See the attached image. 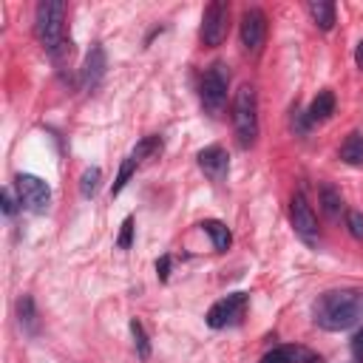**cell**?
Returning a JSON list of instances; mask_svg holds the SVG:
<instances>
[{
    "instance_id": "12",
    "label": "cell",
    "mask_w": 363,
    "mask_h": 363,
    "mask_svg": "<svg viewBox=\"0 0 363 363\" xmlns=\"http://www.w3.org/2000/svg\"><path fill=\"white\" fill-rule=\"evenodd\" d=\"M258 363H318V354L309 352V349H303V346L284 343V346L269 349Z\"/></svg>"
},
{
    "instance_id": "1",
    "label": "cell",
    "mask_w": 363,
    "mask_h": 363,
    "mask_svg": "<svg viewBox=\"0 0 363 363\" xmlns=\"http://www.w3.org/2000/svg\"><path fill=\"white\" fill-rule=\"evenodd\" d=\"M312 318L326 332H343L363 318V292L360 289H329L315 301Z\"/></svg>"
},
{
    "instance_id": "19",
    "label": "cell",
    "mask_w": 363,
    "mask_h": 363,
    "mask_svg": "<svg viewBox=\"0 0 363 363\" xmlns=\"http://www.w3.org/2000/svg\"><path fill=\"white\" fill-rule=\"evenodd\" d=\"M136 164H139V159H136L133 153H130V156L122 162V167H119V173H116V182H113V187H111V196H119V193L125 190V184H128V179L133 176Z\"/></svg>"
},
{
    "instance_id": "13",
    "label": "cell",
    "mask_w": 363,
    "mask_h": 363,
    "mask_svg": "<svg viewBox=\"0 0 363 363\" xmlns=\"http://www.w3.org/2000/svg\"><path fill=\"white\" fill-rule=\"evenodd\" d=\"M332 113H335V94H332L329 88H323V91H318V96L309 102L306 119H309V122H323V119H329Z\"/></svg>"
},
{
    "instance_id": "2",
    "label": "cell",
    "mask_w": 363,
    "mask_h": 363,
    "mask_svg": "<svg viewBox=\"0 0 363 363\" xmlns=\"http://www.w3.org/2000/svg\"><path fill=\"white\" fill-rule=\"evenodd\" d=\"M62 28H65V3L62 0H43L37 6V20H34V31L40 37V43L45 45V51L51 57L60 54V48L65 51L71 43L62 40Z\"/></svg>"
},
{
    "instance_id": "27",
    "label": "cell",
    "mask_w": 363,
    "mask_h": 363,
    "mask_svg": "<svg viewBox=\"0 0 363 363\" xmlns=\"http://www.w3.org/2000/svg\"><path fill=\"white\" fill-rule=\"evenodd\" d=\"M354 62L363 68V40H360V43H357V48H354Z\"/></svg>"
},
{
    "instance_id": "4",
    "label": "cell",
    "mask_w": 363,
    "mask_h": 363,
    "mask_svg": "<svg viewBox=\"0 0 363 363\" xmlns=\"http://www.w3.org/2000/svg\"><path fill=\"white\" fill-rule=\"evenodd\" d=\"M227 85H230V71L224 62H213L204 74H201V82H199V99L204 105V111L210 116H218L224 111V102H227Z\"/></svg>"
},
{
    "instance_id": "25",
    "label": "cell",
    "mask_w": 363,
    "mask_h": 363,
    "mask_svg": "<svg viewBox=\"0 0 363 363\" xmlns=\"http://www.w3.org/2000/svg\"><path fill=\"white\" fill-rule=\"evenodd\" d=\"M352 354H354L357 363H363V329H357L354 337H352Z\"/></svg>"
},
{
    "instance_id": "18",
    "label": "cell",
    "mask_w": 363,
    "mask_h": 363,
    "mask_svg": "<svg viewBox=\"0 0 363 363\" xmlns=\"http://www.w3.org/2000/svg\"><path fill=\"white\" fill-rule=\"evenodd\" d=\"M17 318H20V326H23V329L37 332V312H34L31 295H23V298L17 301Z\"/></svg>"
},
{
    "instance_id": "23",
    "label": "cell",
    "mask_w": 363,
    "mask_h": 363,
    "mask_svg": "<svg viewBox=\"0 0 363 363\" xmlns=\"http://www.w3.org/2000/svg\"><path fill=\"white\" fill-rule=\"evenodd\" d=\"M346 227H349V233H352L354 238H363V213L352 210V213L346 216Z\"/></svg>"
},
{
    "instance_id": "26",
    "label": "cell",
    "mask_w": 363,
    "mask_h": 363,
    "mask_svg": "<svg viewBox=\"0 0 363 363\" xmlns=\"http://www.w3.org/2000/svg\"><path fill=\"white\" fill-rule=\"evenodd\" d=\"M156 275H159L162 281H167V275H170V255H162V258L156 261Z\"/></svg>"
},
{
    "instance_id": "8",
    "label": "cell",
    "mask_w": 363,
    "mask_h": 363,
    "mask_svg": "<svg viewBox=\"0 0 363 363\" xmlns=\"http://www.w3.org/2000/svg\"><path fill=\"white\" fill-rule=\"evenodd\" d=\"M244 306H247V292H233V295L216 301V303L210 306V312H207V326L221 329V326L235 323V320L241 318Z\"/></svg>"
},
{
    "instance_id": "11",
    "label": "cell",
    "mask_w": 363,
    "mask_h": 363,
    "mask_svg": "<svg viewBox=\"0 0 363 363\" xmlns=\"http://www.w3.org/2000/svg\"><path fill=\"white\" fill-rule=\"evenodd\" d=\"M199 167L213 182H221L227 176V170H230V156H227V150L221 145H210V147L199 150Z\"/></svg>"
},
{
    "instance_id": "24",
    "label": "cell",
    "mask_w": 363,
    "mask_h": 363,
    "mask_svg": "<svg viewBox=\"0 0 363 363\" xmlns=\"http://www.w3.org/2000/svg\"><path fill=\"white\" fill-rule=\"evenodd\" d=\"M17 204H20V201L14 199V190H11V187H3V213H6V216H14V213H17Z\"/></svg>"
},
{
    "instance_id": "15",
    "label": "cell",
    "mask_w": 363,
    "mask_h": 363,
    "mask_svg": "<svg viewBox=\"0 0 363 363\" xmlns=\"http://www.w3.org/2000/svg\"><path fill=\"white\" fill-rule=\"evenodd\" d=\"M340 159L346 162V164H363V133L360 130H354V133H349L346 136V142L340 145Z\"/></svg>"
},
{
    "instance_id": "5",
    "label": "cell",
    "mask_w": 363,
    "mask_h": 363,
    "mask_svg": "<svg viewBox=\"0 0 363 363\" xmlns=\"http://www.w3.org/2000/svg\"><path fill=\"white\" fill-rule=\"evenodd\" d=\"M14 190H17L20 204L31 213H45L51 204V187L34 173H20L14 179Z\"/></svg>"
},
{
    "instance_id": "10",
    "label": "cell",
    "mask_w": 363,
    "mask_h": 363,
    "mask_svg": "<svg viewBox=\"0 0 363 363\" xmlns=\"http://www.w3.org/2000/svg\"><path fill=\"white\" fill-rule=\"evenodd\" d=\"M105 48L96 43V45H91V51L85 54V62H82V68H79V85H82V91H94L96 85H99V79L105 77Z\"/></svg>"
},
{
    "instance_id": "9",
    "label": "cell",
    "mask_w": 363,
    "mask_h": 363,
    "mask_svg": "<svg viewBox=\"0 0 363 363\" xmlns=\"http://www.w3.org/2000/svg\"><path fill=\"white\" fill-rule=\"evenodd\" d=\"M264 37H267V17L261 9H247L241 14V45L247 51H261L264 45Z\"/></svg>"
},
{
    "instance_id": "14",
    "label": "cell",
    "mask_w": 363,
    "mask_h": 363,
    "mask_svg": "<svg viewBox=\"0 0 363 363\" xmlns=\"http://www.w3.org/2000/svg\"><path fill=\"white\" fill-rule=\"evenodd\" d=\"M306 11H309V17L315 20V26L320 31H329L335 26V3H329V0H312V3H306Z\"/></svg>"
},
{
    "instance_id": "22",
    "label": "cell",
    "mask_w": 363,
    "mask_h": 363,
    "mask_svg": "<svg viewBox=\"0 0 363 363\" xmlns=\"http://www.w3.org/2000/svg\"><path fill=\"white\" fill-rule=\"evenodd\" d=\"M133 244V218L128 216L125 221H122V230H119V238H116V247L119 250H128Z\"/></svg>"
},
{
    "instance_id": "16",
    "label": "cell",
    "mask_w": 363,
    "mask_h": 363,
    "mask_svg": "<svg viewBox=\"0 0 363 363\" xmlns=\"http://www.w3.org/2000/svg\"><path fill=\"white\" fill-rule=\"evenodd\" d=\"M201 230L210 235V241H213V247H216V250H227V247H230V241H233V235H230L227 224H221V221H216V218L201 221Z\"/></svg>"
},
{
    "instance_id": "6",
    "label": "cell",
    "mask_w": 363,
    "mask_h": 363,
    "mask_svg": "<svg viewBox=\"0 0 363 363\" xmlns=\"http://www.w3.org/2000/svg\"><path fill=\"white\" fill-rule=\"evenodd\" d=\"M227 28H230V6L224 0H213L201 17V31H199L201 43L204 45H221L227 37Z\"/></svg>"
},
{
    "instance_id": "20",
    "label": "cell",
    "mask_w": 363,
    "mask_h": 363,
    "mask_svg": "<svg viewBox=\"0 0 363 363\" xmlns=\"http://www.w3.org/2000/svg\"><path fill=\"white\" fill-rule=\"evenodd\" d=\"M130 335H133L136 354H139L142 360H147V357H150V340H147V335H145V329H142V323H139L136 318L130 320Z\"/></svg>"
},
{
    "instance_id": "21",
    "label": "cell",
    "mask_w": 363,
    "mask_h": 363,
    "mask_svg": "<svg viewBox=\"0 0 363 363\" xmlns=\"http://www.w3.org/2000/svg\"><path fill=\"white\" fill-rule=\"evenodd\" d=\"M99 179H102L99 167H88V170L79 176V193H82L85 199H91V196L96 193V187H99Z\"/></svg>"
},
{
    "instance_id": "17",
    "label": "cell",
    "mask_w": 363,
    "mask_h": 363,
    "mask_svg": "<svg viewBox=\"0 0 363 363\" xmlns=\"http://www.w3.org/2000/svg\"><path fill=\"white\" fill-rule=\"evenodd\" d=\"M320 207H323V213H326L329 218H335V216L340 213L343 199H340V193H337L332 184H320Z\"/></svg>"
},
{
    "instance_id": "7",
    "label": "cell",
    "mask_w": 363,
    "mask_h": 363,
    "mask_svg": "<svg viewBox=\"0 0 363 363\" xmlns=\"http://www.w3.org/2000/svg\"><path fill=\"white\" fill-rule=\"evenodd\" d=\"M289 218H292L295 233L303 241L315 244V238H318V218H315V210H312V204L306 201L303 193H295L292 196V201H289Z\"/></svg>"
},
{
    "instance_id": "3",
    "label": "cell",
    "mask_w": 363,
    "mask_h": 363,
    "mask_svg": "<svg viewBox=\"0 0 363 363\" xmlns=\"http://www.w3.org/2000/svg\"><path fill=\"white\" fill-rule=\"evenodd\" d=\"M233 128L241 147H252L258 136V96L252 85H241L233 96Z\"/></svg>"
}]
</instances>
